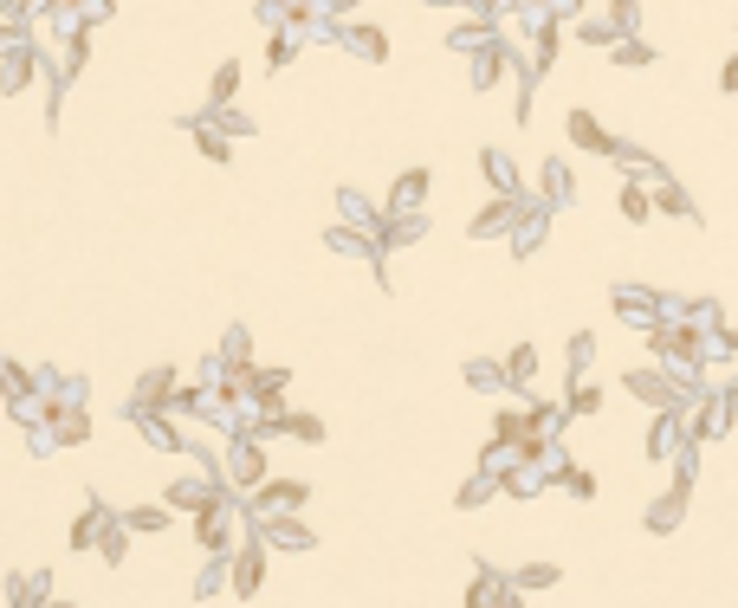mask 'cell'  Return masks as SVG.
<instances>
[{
	"label": "cell",
	"mask_w": 738,
	"mask_h": 608,
	"mask_svg": "<svg viewBox=\"0 0 738 608\" xmlns=\"http://www.w3.org/2000/svg\"><path fill=\"white\" fill-rule=\"evenodd\" d=\"M259 544L266 550H311V531L298 518H266L259 524Z\"/></svg>",
	"instance_id": "52a82bcc"
},
{
	"label": "cell",
	"mask_w": 738,
	"mask_h": 608,
	"mask_svg": "<svg viewBox=\"0 0 738 608\" xmlns=\"http://www.w3.org/2000/svg\"><path fill=\"white\" fill-rule=\"evenodd\" d=\"M292 52H298V39H292V33H272V52H266V65H272V72H279V65L292 59Z\"/></svg>",
	"instance_id": "d6a6232c"
},
{
	"label": "cell",
	"mask_w": 738,
	"mask_h": 608,
	"mask_svg": "<svg viewBox=\"0 0 738 608\" xmlns=\"http://www.w3.org/2000/svg\"><path fill=\"white\" fill-rule=\"evenodd\" d=\"M726 408H732V414H738V389H732V395H726Z\"/></svg>",
	"instance_id": "74e56055"
},
{
	"label": "cell",
	"mask_w": 738,
	"mask_h": 608,
	"mask_svg": "<svg viewBox=\"0 0 738 608\" xmlns=\"http://www.w3.org/2000/svg\"><path fill=\"white\" fill-rule=\"evenodd\" d=\"M557 583V563H531V570H518V589H551Z\"/></svg>",
	"instance_id": "4dcf8cb0"
},
{
	"label": "cell",
	"mask_w": 738,
	"mask_h": 608,
	"mask_svg": "<svg viewBox=\"0 0 738 608\" xmlns=\"http://www.w3.org/2000/svg\"><path fill=\"white\" fill-rule=\"evenodd\" d=\"M492 596H499V576H492V563H480V576H473V589H467V608H486Z\"/></svg>",
	"instance_id": "83f0119b"
},
{
	"label": "cell",
	"mask_w": 738,
	"mask_h": 608,
	"mask_svg": "<svg viewBox=\"0 0 738 608\" xmlns=\"http://www.w3.org/2000/svg\"><path fill=\"white\" fill-rule=\"evenodd\" d=\"M350 46L363 59H389V33H376V26H350Z\"/></svg>",
	"instance_id": "d4e9b609"
},
{
	"label": "cell",
	"mask_w": 738,
	"mask_h": 608,
	"mask_svg": "<svg viewBox=\"0 0 738 608\" xmlns=\"http://www.w3.org/2000/svg\"><path fill=\"white\" fill-rule=\"evenodd\" d=\"M428 7H460V0H428Z\"/></svg>",
	"instance_id": "f35d334b"
},
{
	"label": "cell",
	"mask_w": 738,
	"mask_h": 608,
	"mask_svg": "<svg viewBox=\"0 0 738 608\" xmlns=\"http://www.w3.org/2000/svg\"><path fill=\"white\" fill-rule=\"evenodd\" d=\"M480 169H486V182H499V195H518V175L505 162V149H480Z\"/></svg>",
	"instance_id": "e0dca14e"
},
{
	"label": "cell",
	"mask_w": 738,
	"mask_h": 608,
	"mask_svg": "<svg viewBox=\"0 0 738 608\" xmlns=\"http://www.w3.org/2000/svg\"><path fill=\"white\" fill-rule=\"evenodd\" d=\"M324 240H331V253H350V259H376V233H357V227H331Z\"/></svg>",
	"instance_id": "8fae6325"
},
{
	"label": "cell",
	"mask_w": 738,
	"mask_h": 608,
	"mask_svg": "<svg viewBox=\"0 0 738 608\" xmlns=\"http://www.w3.org/2000/svg\"><path fill=\"white\" fill-rule=\"evenodd\" d=\"M227 486H259V479H266V453H259L253 447V440H240V447H234V460H227Z\"/></svg>",
	"instance_id": "8992f818"
},
{
	"label": "cell",
	"mask_w": 738,
	"mask_h": 608,
	"mask_svg": "<svg viewBox=\"0 0 738 608\" xmlns=\"http://www.w3.org/2000/svg\"><path fill=\"white\" fill-rule=\"evenodd\" d=\"M628 395H635V402H648L654 414H661V408H687V402H680V389H674L667 376H654V369H628Z\"/></svg>",
	"instance_id": "277c9868"
},
{
	"label": "cell",
	"mask_w": 738,
	"mask_h": 608,
	"mask_svg": "<svg viewBox=\"0 0 738 608\" xmlns=\"http://www.w3.org/2000/svg\"><path fill=\"white\" fill-rule=\"evenodd\" d=\"M525 207H531L525 195H499V201L486 207V214H473V220H467V233H473V240H492V233H512V220L525 214Z\"/></svg>",
	"instance_id": "3957f363"
},
{
	"label": "cell",
	"mask_w": 738,
	"mask_h": 608,
	"mask_svg": "<svg viewBox=\"0 0 738 608\" xmlns=\"http://www.w3.org/2000/svg\"><path fill=\"white\" fill-rule=\"evenodd\" d=\"M285 427H292V434H298V440H324V427H318V421H311V414H285Z\"/></svg>",
	"instance_id": "836d02e7"
},
{
	"label": "cell",
	"mask_w": 738,
	"mask_h": 608,
	"mask_svg": "<svg viewBox=\"0 0 738 608\" xmlns=\"http://www.w3.org/2000/svg\"><path fill=\"white\" fill-rule=\"evenodd\" d=\"M104 518H111V511H104L98 499H91L85 511H78V518H72V550H91V544H98V531H104Z\"/></svg>",
	"instance_id": "4fadbf2b"
},
{
	"label": "cell",
	"mask_w": 738,
	"mask_h": 608,
	"mask_svg": "<svg viewBox=\"0 0 738 608\" xmlns=\"http://www.w3.org/2000/svg\"><path fill=\"white\" fill-rule=\"evenodd\" d=\"M531 65H538V72L557 65V20H538V33H531Z\"/></svg>",
	"instance_id": "ac0fdd59"
},
{
	"label": "cell",
	"mask_w": 738,
	"mask_h": 608,
	"mask_svg": "<svg viewBox=\"0 0 738 608\" xmlns=\"http://www.w3.org/2000/svg\"><path fill=\"white\" fill-rule=\"evenodd\" d=\"M609 59H615V65H654V46H641V39H615Z\"/></svg>",
	"instance_id": "4316f807"
},
{
	"label": "cell",
	"mask_w": 738,
	"mask_h": 608,
	"mask_svg": "<svg viewBox=\"0 0 738 608\" xmlns=\"http://www.w3.org/2000/svg\"><path fill=\"white\" fill-rule=\"evenodd\" d=\"M33 72H39V52L33 46H13L7 52V91H26V85H33Z\"/></svg>",
	"instance_id": "5bb4252c"
},
{
	"label": "cell",
	"mask_w": 738,
	"mask_h": 608,
	"mask_svg": "<svg viewBox=\"0 0 738 608\" xmlns=\"http://www.w3.org/2000/svg\"><path fill=\"white\" fill-rule=\"evenodd\" d=\"M687 492H693V460H680L674 492H667V499H654V511H648V531H674L680 511H687Z\"/></svg>",
	"instance_id": "7a4b0ae2"
},
{
	"label": "cell",
	"mask_w": 738,
	"mask_h": 608,
	"mask_svg": "<svg viewBox=\"0 0 738 608\" xmlns=\"http://www.w3.org/2000/svg\"><path fill=\"white\" fill-rule=\"evenodd\" d=\"M305 499H311V492L298 486V479H272V486L259 492V518H279L285 505H305Z\"/></svg>",
	"instance_id": "9c48e42d"
},
{
	"label": "cell",
	"mask_w": 738,
	"mask_h": 608,
	"mask_svg": "<svg viewBox=\"0 0 738 608\" xmlns=\"http://www.w3.org/2000/svg\"><path fill=\"white\" fill-rule=\"evenodd\" d=\"M259 557H266V544H246L240 557H227L234 563V596H253L259 589Z\"/></svg>",
	"instance_id": "30bf717a"
},
{
	"label": "cell",
	"mask_w": 738,
	"mask_h": 608,
	"mask_svg": "<svg viewBox=\"0 0 738 608\" xmlns=\"http://www.w3.org/2000/svg\"><path fill=\"white\" fill-rule=\"evenodd\" d=\"M603 408V382H570V402H564V414H596Z\"/></svg>",
	"instance_id": "ffe728a7"
},
{
	"label": "cell",
	"mask_w": 738,
	"mask_h": 608,
	"mask_svg": "<svg viewBox=\"0 0 738 608\" xmlns=\"http://www.w3.org/2000/svg\"><path fill=\"white\" fill-rule=\"evenodd\" d=\"M499 376H505V382H518V389H525V382L538 376V350H531V343H518V350H512V356H505V363H499Z\"/></svg>",
	"instance_id": "9a60e30c"
},
{
	"label": "cell",
	"mask_w": 738,
	"mask_h": 608,
	"mask_svg": "<svg viewBox=\"0 0 738 608\" xmlns=\"http://www.w3.org/2000/svg\"><path fill=\"white\" fill-rule=\"evenodd\" d=\"M564 130H570V143H577V149H590V156H615V143H622V136H609L603 123L590 117V110H570V123H564Z\"/></svg>",
	"instance_id": "5b68a950"
},
{
	"label": "cell",
	"mask_w": 738,
	"mask_h": 608,
	"mask_svg": "<svg viewBox=\"0 0 738 608\" xmlns=\"http://www.w3.org/2000/svg\"><path fill=\"white\" fill-rule=\"evenodd\" d=\"M195 143H201V156H208V162H234V143H227L221 130H208V123H195Z\"/></svg>",
	"instance_id": "484cf974"
},
{
	"label": "cell",
	"mask_w": 738,
	"mask_h": 608,
	"mask_svg": "<svg viewBox=\"0 0 738 608\" xmlns=\"http://www.w3.org/2000/svg\"><path fill=\"white\" fill-rule=\"evenodd\" d=\"M123 531H169V511H162V505H136V511H123Z\"/></svg>",
	"instance_id": "44dd1931"
},
{
	"label": "cell",
	"mask_w": 738,
	"mask_h": 608,
	"mask_svg": "<svg viewBox=\"0 0 738 608\" xmlns=\"http://www.w3.org/2000/svg\"><path fill=\"white\" fill-rule=\"evenodd\" d=\"M499 608H525V602H518V589H505V596H499Z\"/></svg>",
	"instance_id": "d590c367"
},
{
	"label": "cell",
	"mask_w": 738,
	"mask_h": 608,
	"mask_svg": "<svg viewBox=\"0 0 738 608\" xmlns=\"http://www.w3.org/2000/svg\"><path fill=\"white\" fill-rule=\"evenodd\" d=\"M719 85H726V91H738V52H732V65H726V72H719Z\"/></svg>",
	"instance_id": "e575fe53"
},
{
	"label": "cell",
	"mask_w": 738,
	"mask_h": 608,
	"mask_svg": "<svg viewBox=\"0 0 738 608\" xmlns=\"http://www.w3.org/2000/svg\"><path fill=\"white\" fill-rule=\"evenodd\" d=\"M648 214H654V201H648V182H628V188H622V220H635V227H641Z\"/></svg>",
	"instance_id": "cb8c5ba5"
},
{
	"label": "cell",
	"mask_w": 738,
	"mask_h": 608,
	"mask_svg": "<svg viewBox=\"0 0 738 608\" xmlns=\"http://www.w3.org/2000/svg\"><path fill=\"white\" fill-rule=\"evenodd\" d=\"M538 188H544V195H551V207H564L570 195H577V182H570V169H564V162H544Z\"/></svg>",
	"instance_id": "2e32d148"
},
{
	"label": "cell",
	"mask_w": 738,
	"mask_h": 608,
	"mask_svg": "<svg viewBox=\"0 0 738 608\" xmlns=\"http://www.w3.org/2000/svg\"><path fill=\"white\" fill-rule=\"evenodd\" d=\"M577 39H583V46H615L609 20H583V26H577Z\"/></svg>",
	"instance_id": "1f68e13d"
},
{
	"label": "cell",
	"mask_w": 738,
	"mask_h": 608,
	"mask_svg": "<svg viewBox=\"0 0 738 608\" xmlns=\"http://www.w3.org/2000/svg\"><path fill=\"white\" fill-rule=\"evenodd\" d=\"M169 395H175V369H149V376L136 382V395H130L123 414H169Z\"/></svg>",
	"instance_id": "6da1fadb"
},
{
	"label": "cell",
	"mask_w": 738,
	"mask_h": 608,
	"mask_svg": "<svg viewBox=\"0 0 738 608\" xmlns=\"http://www.w3.org/2000/svg\"><path fill=\"white\" fill-rule=\"evenodd\" d=\"M421 201H428V169H408L389 188V214H421Z\"/></svg>",
	"instance_id": "ba28073f"
},
{
	"label": "cell",
	"mask_w": 738,
	"mask_h": 608,
	"mask_svg": "<svg viewBox=\"0 0 738 608\" xmlns=\"http://www.w3.org/2000/svg\"><path fill=\"white\" fill-rule=\"evenodd\" d=\"M234 98H240V65H234V59H227V65H221V72H214V85H208V104H214V110H227V104H234Z\"/></svg>",
	"instance_id": "d6986e66"
},
{
	"label": "cell",
	"mask_w": 738,
	"mask_h": 608,
	"mask_svg": "<svg viewBox=\"0 0 738 608\" xmlns=\"http://www.w3.org/2000/svg\"><path fill=\"white\" fill-rule=\"evenodd\" d=\"M635 20H641V0H609V33L615 39H635Z\"/></svg>",
	"instance_id": "603a6c76"
},
{
	"label": "cell",
	"mask_w": 738,
	"mask_h": 608,
	"mask_svg": "<svg viewBox=\"0 0 738 608\" xmlns=\"http://www.w3.org/2000/svg\"><path fill=\"white\" fill-rule=\"evenodd\" d=\"M590 350H596V337H590V330H577V337H570V376L590 369Z\"/></svg>",
	"instance_id": "f546056e"
},
{
	"label": "cell",
	"mask_w": 738,
	"mask_h": 608,
	"mask_svg": "<svg viewBox=\"0 0 738 608\" xmlns=\"http://www.w3.org/2000/svg\"><path fill=\"white\" fill-rule=\"evenodd\" d=\"M91 550H104V563H123V524L104 518V531H98V544H91Z\"/></svg>",
	"instance_id": "f1b7e54d"
},
{
	"label": "cell",
	"mask_w": 738,
	"mask_h": 608,
	"mask_svg": "<svg viewBox=\"0 0 738 608\" xmlns=\"http://www.w3.org/2000/svg\"><path fill=\"white\" fill-rule=\"evenodd\" d=\"M654 207H661V214H674V220H693V201L687 195H680V188L674 182H667V175H661V188H654V195H648Z\"/></svg>",
	"instance_id": "7402d4cb"
},
{
	"label": "cell",
	"mask_w": 738,
	"mask_h": 608,
	"mask_svg": "<svg viewBox=\"0 0 738 608\" xmlns=\"http://www.w3.org/2000/svg\"><path fill=\"white\" fill-rule=\"evenodd\" d=\"M0 7H7V13H26V0H0Z\"/></svg>",
	"instance_id": "8d00e7d4"
},
{
	"label": "cell",
	"mask_w": 738,
	"mask_h": 608,
	"mask_svg": "<svg viewBox=\"0 0 738 608\" xmlns=\"http://www.w3.org/2000/svg\"><path fill=\"white\" fill-rule=\"evenodd\" d=\"M615 311L628 324H654V292H635V285H615Z\"/></svg>",
	"instance_id": "7c38bea8"
}]
</instances>
